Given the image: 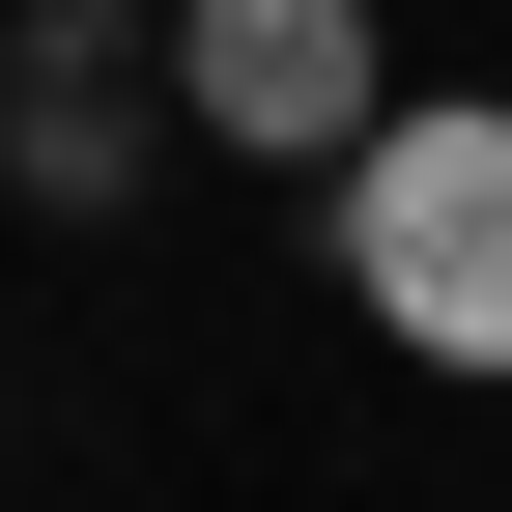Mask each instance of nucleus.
<instances>
[{
    "label": "nucleus",
    "mask_w": 512,
    "mask_h": 512,
    "mask_svg": "<svg viewBox=\"0 0 512 512\" xmlns=\"http://www.w3.org/2000/svg\"><path fill=\"white\" fill-rule=\"evenodd\" d=\"M313 256L399 370H512V86H370V143L313 171Z\"/></svg>",
    "instance_id": "nucleus-1"
},
{
    "label": "nucleus",
    "mask_w": 512,
    "mask_h": 512,
    "mask_svg": "<svg viewBox=\"0 0 512 512\" xmlns=\"http://www.w3.org/2000/svg\"><path fill=\"white\" fill-rule=\"evenodd\" d=\"M370 86H399V57H370V0H171V114H200L228 171H342Z\"/></svg>",
    "instance_id": "nucleus-2"
}]
</instances>
